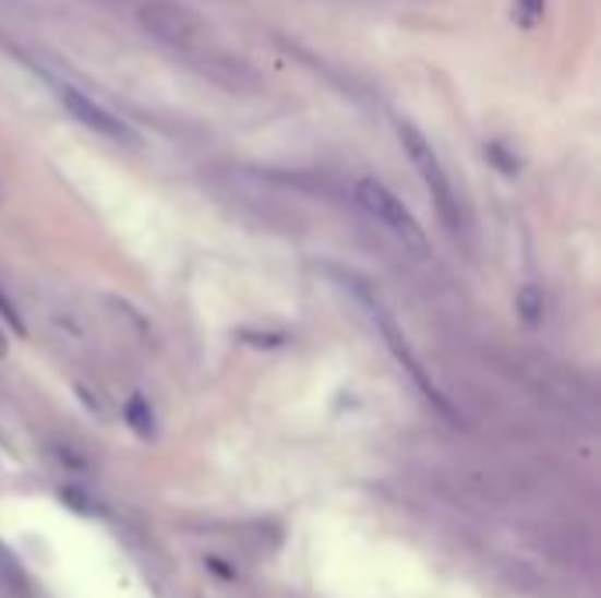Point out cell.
Listing matches in <instances>:
<instances>
[{
  "mask_svg": "<svg viewBox=\"0 0 601 598\" xmlns=\"http://www.w3.org/2000/svg\"><path fill=\"white\" fill-rule=\"evenodd\" d=\"M356 198H359L362 208H366L376 223L394 236V240H401L408 250H416L419 258L430 254V240H425L422 226L416 223V215L405 208V201L394 194L390 187H384L380 180H359Z\"/></svg>",
  "mask_w": 601,
  "mask_h": 598,
  "instance_id": "cell-1",
  "label": "cell"
},
{
  "mask_svg": "<svg viewBox=\"0 0 601 598\" xmlns=\"http://www.w3.org/2000/svg\"><path fill=\"white\" fill-rule=\"evenodd\" d=\"M398 137H401V148L411 159V166L419 169V177L425 183V191H430L440 218L447 223V229H457V198H454V187L447 180V172H443V163L436 159L433 145L425 141V134L416 123H405V120L398 123Z\"/></svg>",
  "mask_w": 601,
  "mask_h": 598,
  "instance_id": "cell-2",
  "label": "cell"
},
{
  "mask_svg": "<svg viewBox=\"0 0 601 598\" xmlns=\"http://www.w3.org/2000/svg\"><path fill=\"white\" fill-rule=\"evenodd\" d=\"M57 96H60L63 109H68V113H71L77 123H85L88 131L103 134V137H109V141H117V145H137V141H141L131 123H127L123 117H117V113H109V109L99 106L95 99H88L82 88L60 85Z\"/></svg>",
  "mask_w": 601,
  "mask_h": 598,
  "instance_id": "cell-3",
  "label": "cell"
},
{
  "mask_svg": "<svg viewBox=\"0 0 601 598\" xmlns=\"http://www.w3.org/2000/svg\"><path fill=\"white\" fill-rule=\"evenodd\" d=\"M141 25H145L155 39L172 46H190L204 33L197 14L187 11L183 4H172V0H148V4H141Z\"/></svg>",
  "mask_w": 601,
  "mask_h": 598,
  "instance_id": "cell-4",
  "label": "cell"
},
{
  "mask_svg": "<svg viewBox=\"0 0 601 598\" xmlns=\"http://www.w3.org/2000/svg\"><path fill=\"white\" fill-rule=\"evenodd\" d=\"M373 318H376V324H380V332H384V342H387V349L394 352V356H398V363L411 373V381H416L419 384V391H422V395L425 398H430L436 408H440V412L443 416H447V419H454V408L447 405V402H443V395H440V391L433 387V381H430V376H425V370H422V363H419V359H416V352H411L408 349V342H405V335L398 332V324H394L390 321V313L384 310V307H376L373 303Z\"/></svg>",
  "mask_w": 601,
  "mask_h": 598,
  "instance_id": "cell-5",
  "label": "cell"
},
{
  "mask_svg": "<svg viewBox=\"0 0 601 598\" xmlns=\"http://www.w3.org/2000/svg\"><path fill=\"white\" fill-rule=\"evenodd\" d=\"M123 419H127V427H131L141 440H152V436H155V416H152V405H148L145 398H141V395H134L131 402H127Z\"/></svg>",
  "mask_w": 601,
  "mask_h": 598,
  "instance_id": "cell-6",
  "label": "cell"
},
{
  "mask_svg": "<svg viewBox=\"0 0 601 598\" xmlns=\"http://www.w3.org/2000/svg\"><path fill=\"white\" fill-rule=\"evenodd\" d=\"M542 14H545V0H517V8H514L517 25H525V28H534L542 22Z\"/></svg>",
  "mask_w": 601,
  "mask_h": 598,
  "instance_id": "cell-7",
  "label": "cell"
},
{
  "mask_svg": "<svg viewBox=\"0 0 601 598\" xmlns=\"http://www.w3.org/2000/svg\"><path fill=\"white\" fill-rule=\"evenodd\" d=\"M517 310L525 313V321H538V313H542V296H538L534 286L520 289V296H517Z\"/></svg>",
  "mask_w": 601,
  "mask_h": 598,
  "instance_id": "cell-8",
  "label": "cell"
},
{
  "mask_svg": "<svg viewBox=\"0 0 601 598\" xmlns=\"http://www.w3.org/2000/svg\"><path fill=\"white\" fill-rule=\"evenodd\" d=\"M60 500L68 503V507H74L77 514H95V507L85 500V493H82V490H63V493H60Z\"/></svg>",
  "mask_w": 601,
  "mask_h": 598,
  "instance_id": "cell-9",
  "label": "cell"
},
{
  "mask_svg": "<svg viewBox=\"0 0 601 598\" xmlns=\"http://www.w3.org/2000/svg\"><path fill=\"white\" fill-rule=\"evenodd\" d=\"M0 313H4V321L14 327L19 335H25V324H22V318H19V310H14V303H8V296L0 292Z\"/></svg>",
  "mask_w": 601,
  "mask_h": 598,
  "instance_id": "cell-10",
  "label": "cell"
},
{
  "mask_svg": "<svg viewBox=\"0 0 601 598\" xmlns=\"http://www.w3.org/2000/svg\"><path fill=\"white\" fill-rule=\"evenodd\" d=\"M8 356V342H4V335H0V359Z\"/></svg>",
  "mask_w": 601,
  "mask_h": 598,
  "instance_id": "cell-11",
  "label": "cell"
}]
</instances>
